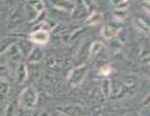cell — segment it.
I'll use <instances>...</instances> for the list:
<instances>
[{
    "label": "cell",
    "mask_w": 150,
    "mask_h": 116,
    "mask_svg": "<svg viewBox=\"0 0 150 116\" xmlns=\"http://www.w3.org/2000/svg\"><path fill=\"white\" fill-rule=\"evenodd\" d=\"M114 16H115V18L118 21H123V20L126 18L127 14H126V12H125V10H118L114 12Z\"/></svg>",
    "instance_id": "ffe728a7"
},
{
    "label": "cell",
    "mask_w": 150,
    "mask_h": 116,
    "mask_svg": "<svg viewBox=\"0 0 150 116\" xmlns=\"http://www.w3.org/2000/svg\"><path fill=\"white\" fill-rule=\"evenodd\" d=\"M25 14H26V18H27L28 22L35 21V19L37 18V16H38V13L35 11V9L33 7V5H29V4H26Z\"/></svg>",
    "instance_id": "4fadbf2b"
},
{
    "label": "cell",
    "mask_w": 150,
    "mask_h": 116,
    "mask_svg": "<svg viewBox=\"0 0 150 116\" xmlns=\"http://www.w3.org/2000/svg\"><path fill=\"white\" fill-rule=\"evenodd\" d=\"M9 91V84L6 80H0V100H2Z\"/></svg>",
    "instance_id": "5bb4252c"
},
{
    "label": "cell",
    "mask_w": 150,
    "mask_h": 116,
    "mask_svg": "<svg viewBox=\"0 0 150 116\" xmlns=\"http://www.w3.org/2000/svg\"><path fill=\"white\" fill-rule=\"evenodd\" d=\"M16 42V39H2V40L0 41V55H3Z\"/></svg>",
    "instance_id": "8fae6325"
},
{
    "label": "cell",
    "mask_w": 150,
    "mask_h": 116,
    "mask_svg": "<svg viewBox=\"0 0 150 116\" xmlns=\"http://www.w3.org/2000/svg\"><path fill=\"white\" fill-rule=\"evenodd\" d=\"M27 81H37L42 73V67L40 64H27Z\"/></svg>",
    "instance_id": "5b68a950"
},
{
    "label": "cell",
    "mask_w": 150,
    "mask_h": 116,
    "mask_svg": "<svg viewBox=\"0 0 150 116\" xmlns=\"http://www.w3.org/2000/svg\"><path fill=\"white\" fill-rule=\"evenodd\" d=\"M82 116H88V115H82Z\"/></svg>",
    "instance_id": "d4e9b609"
},
{
    "label": "cell",
    "mask_w": 150,
    "mask_h": 116,
    "mask_svg": "<svg viewBox=\"0 0 150 116\" xmlns=\"http://www.w3.org/2000/svg\"><path fill=\"white\" fill-rule=\"evenodd\" d=\"M99 72H100L101 75H110V72H112V67L110 65H103L99 69Z\"/></svg>",
    "instance_id": "44dd1931"
},
{
    "label": "cell",
    "mask_w": 150,
    "mask_h": 116,
    "mask_svg": "<svg viewBox=\"0 0 150 116\" xmlns=\"http://www.w3.org/2000/svg\"><path fill=\"white\" fill-rule=\"evenodd\" d=\"M39 94L38 91L33 85H28L21 91L18 97V105L23 109H33L37 105Z\"/></svg>",
    "instance_id": "6da1fadb"
},
{
    "label": "cell",
    "mask_w": 150,
    "mask_h": 116,
    "mask_svg": "<svg viewBox=\"0 0 150 116\" xmlns=\"http://www.w3.org/2000/svg\"><path fill=\"white\" fill-rule=\"evenodd\" d=\"M33 3V7L35 9V11L38 13V15L41 14V13L44 11L45 9V3L43 1H35V2H31Z\"/></svg>",
    "instance_id": "d6986e66"
},
{
    "label": "cell",
    "mask_w": 150,
    "mask_h": 116,
    "mask_svg": "<svg viewBox=\"0 0 150 116\" xmlns=\"http://www.w3.org/2000/svg\"><path fill=\"white\" fill-rule=\"evenodd\" d=\"M54 116H63V115H61V114H59V113H56V114H55V115H54Z\"/></svg>",
    "instance_id": "cb8c5ba5"
},
{
    "label": "cell",
    "mask_w": 150,
    "mask_h": 116,
    "mask_svg": "<svg viewBox=\"0 0 150 116\" xmlns=\"http://www.w3.org/2000/svg\"><path fill=\"white\" fill-rule=\"evenodd\" d=\"M50 39V33L42 31V29H37V31H31L28 35V40L33 43L37 44H46Z\"/></svg>",
    "instance_id": "277c9868"
},
{
    "label": "cell",
    "mask_w": 150,
    "mask_h": 116,
    "mask_svg": "<svg viewBox=\"0 0 150 116\" xmlns=\"http://www.w3.org/2000/svg\"><path fill=\"white\" fill-rule=\"evenodd\" d=\"M136 22V28L140 31H145L147 33L149 31V26H148V23H145L142 19H136L134 20Z\"/></svg>",
    "instance_id": "ac0fdd59"
},
{
    "label": "cell",
    "mask_w": 150,
    "mask_h": 116,
    "mask_svg": "<svg viewBox=\"0 0 150 116\" xmlns=\"http://www.w3.org/2000/svg\"><path fill=\"white\" fill-rule=\"evenodd\" d=\"M17 46H18L19 51H20L22 57H27V55L33 48V42H30L29 40L18 41V42H17Z\"/></svg>",
    "instance_id": "ba28073f"
},
{
    "label": "cell",
    "mask_w": 150,
    "mask_h": 116,
    "mask_svg": "<svg viewBox=\"0 0 150 116\" xmlns=\"http://www.w3.org/2000/svg\"><path fill=\"white\" fill-rule=\"evenodd\" d=\"M56 113L61 114L63 116H82L83 109L77 105H70V106L59 107L56 109Z\"/></svg>",
    "instance_id": "3957f363"
},
{
    "label": "cell",
    "mask_w": 150,
    "mask_h": 116,
    "mask_svg": "<svg viewBox=\"0 0 150 116\" xmlns=\"http://www.w3.org/2000/svg\"><path fill=\"white\" fill-rule=\"evenodd\" d=\"M114 4L117 5L118 10H125L128 5V2L127 1H122V0H119V1H112Z\"/></svg>",
    "instance_id": "7402d4cb"
},
{
    "label": "cell",
    "mask_w": 150,
    "mask_h": 116,
    "mask_svg": "<svg viewBox=\"0 0 150 116\" xmlns=\"http://www.w3.org/2000/svg\"><path fill=\"white\" fill-rule=\"evenodd\" d=\"M89 70V67L87 64L79 65V66H75L72 70L70 71L68 78L72 87H76V86L80 85L81 82L83 81V78H86Z\"/></svg>",
    "instance_id": "7a4b0ae2"
},
{
    "label": "cell",
    "mask_w": 150,
    "mask_h": 116,
    "mask_svg": "<svg viewBox=\"0 0 150 116\" xmlns=\"http://www.w3.org/2000/svg\"><path fill=\"white\" fill-rule=\"evenodd\" d=\"M11 69L4 63H0V80H5L9 75Z\"/></svg>",
    "instance_id": "e0dca14e"
},
{
    "label": "cell",
    "mask_w": 150,
    "mask_h": 116,
    "mask_svg": "<svg viewBox=\"0 0 150 116\" xmlns=\"http://www.w3.org/2000/svg\"><path fill=\"white\" fill-rule=\"evenodd\" d=\"M54 4L56 5V7L64 11H73L74 7L76 6L75 3L71 2V1H56V2H54Z\"/></svg>",
    "instance_id": "7c38bea8"
},
{
    "label": "cell",
    "mask_w": 150,
    "mask_h": 116,
    "mask_svg": "<svg viewBox=\"0 0 150 116\" xmlns=\"http://www.w3.org/2000/svg\"><path fill=\"white\" fill-rule=\"evenodd\" d=\"M101 15L99 14V13H95L93 12L92 14L89 15V17L87 18V20H86V23L88 24V25H90V24H97L100 22L101 20Z\"/></svg>",
    "instance_id": "9a60e30c"
},
{
    "label": "cell",
    "mask_w": 150,
    "mask_h": 116,
    "mask_svg": "<svg viewBox=\"0 0 150 116\" xmlns=\"http://www.w3.org/2000/svg\"><path fill=\"white\" fill-rule=\"evenodd\" d=\"M118 29L114 28L112 25H105L102 26V28H101L100 31V35L103 39H105V40H112L116 37V33H117Z\"/></svg>",
    "instance_id": "9c48e42d"
},
{
    "label": "cell",
    "mask_w": 150,
    "mask_h": 116,
    "mask_svg": "<svg viewBox=\"0 0 150 116\" xmlns=\"http://www.w3.org/2000/svg\"><path fill=\"white\" fill-rule=\"evenodd\" d=\"M43 57H44L43 50L39 47H33V50L26 57V62L27 64H40Z\"/></svg>",
    "instance_id": "8992f818"
},
{
    "label": "cell",
    "mask_w": 150,
    "mask_h": 116,
    "mask_svg": "<svg viewBox=\"0 0 150 116\" xmlns=\"http://www.w3.org/2000/svg\"><path fill=\"white\" fill-rule=\"evenodd\" d=\"M16 80L18 84H23L27 81V67L24 63H20L16 69Z\"/></svg>",
    "instance_id": "52a82bcc"
},
{
    "label": "cell",
    "mask_w": 150,
    "mask_h": 116,
    "mask_svg": "<svg viewBox=\"0 0 150 116\" xmlns=\"http://www.w3.org/2000/svg\"><path fill=\"white\" fill-rule=\"evenodd\" d=\"M103 48H104V45H103L102 42H100V41H95V42H93L91 45H90L89 57L91 58V59L96 58L97 56L102 51Z\"/></svg>",
    "instance_id": "30bf717a"
},
{
    "label": "cell",
    "mask_w": 150,
    "mask_h": 116,
    "mask_svg": "<svg viewBox=\"0 0 150 116\" xmlns=\"http://www.w3.org/2000/svg\"><path fill=\"white\" fill-rule=\"evenodd\" d=\"M15 115V107L13 104H11L5 110L4 116H14Z\"/></svg>",
    "instance_id": "603a6c76"
},
{
    "label": "cell",
    "mask_w": 150,
    "mask_h": 116,
    "mask_svg": "<svg viewBox=\"0 0 150 116\" xmlns=\"http://www.w3.org/2000/svg\"><path fill=\"white\" fill-rule=\"evenodd\" d=\"M100 89H101V92H102L103 96L104 97L110 96V81L104 80V81L101 83Z\"/></svg>",
    "instance_id": "2e32d148"
}]
</instances>
